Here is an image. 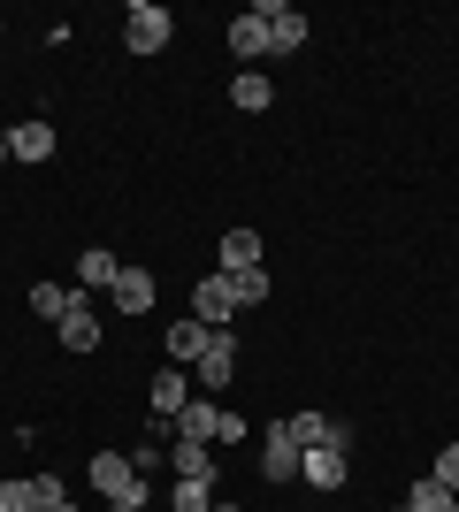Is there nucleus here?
<instances>
[{
    "instance_id": "f257e3e1",
    "label": "nucleus",
    "mask_w": 459,
    "mask_h": 512,
    "mask_svg": "<svg viewBox=\"0 0 459 512\" xmlns=\"http://www.w3.org/2000/svg\"><path fill=\"white\" fill-rule=\"evenodd\" d=\"M345 467H352V428L345 421L329 428V444L299 451V482H306V490H345Z\"/></svg>"
},
{
    "instance_id": "f03ea898",
    "label": "nucleus",
    "mask_w": 459,
    "mask_h": 512,
    "mask_svg": "<svg viewBox=\"0 0 459 512\" xmlns=\"http://www.w3.org/2000/svg\"><path fill=\"white\" fill-rule=\"evenodd\" d=\"M85 474H92V490L108 497L115 512H146V482L131 474V459H123V451H92Z\"/></svg>"
},
{
    "instance_id": "7ed1b4c3",
    "label": "nucleus",
    "mask_w": 459,
    "mask_h": 512,
    "mask_svg": "<svg viewBox=\"0 0 459 512\" xmlns=\"http://www.w3.org/2000/svg\"><path fill=\"white\" fill-rule=\"evenodd\" d=\"M169 8H153V0H131V16H123V46H131V54H161V46H169Z\"/></svg>"
},
{
    "instance_id": "20e7f679",
    "label": "nucleus",
    "mask_w": 459,
    "mask_h": 512,
    "mask_svg": "<svg viewBox=\"0 0 459 512\" xmlns=\"http://www.w3.org/2000/svg\"><path fill=\"white\" fill-rule=\"evenodd\" d=\"M253 16L268 23V54H291V46H306V16H299V8H284V0H253Z\"/></svg>"
},
{
    "instance_id": "39448f33",
    "label": "nucleus",
    "mask_w": 459,
    "mask_h": 512,
    "mask_svg": "<svg viewBox=\"0 0 459 512\" xmlns=\"http://www.w3.org/2000/svg\"><path fill=\"white\" fill-rule=\"evenodd\" d=\"M199 375H192V390H222L230 383V367H238V337H230V329H215V337H207V352H199Z\"/></svg>"
},
{
    "instance_id": "423d86ee",
    "label": "nucleus",
    "mask_w": 459,
    "mask_h": 512,
    "mask_svg": "<svg viewBox=\"0 0 459 512\" xmlns=\"http://www.w3.org/2000/svg\"><path fill=\"white\" fill-rule=\"evenodd\" d=\"M230 314H238V299H230V276H199V283H192V321L222 329Z\"/></svg>"
},
{
    "instance_id": "0eeeda50",
    "label": "nucleus",
    "mask_w": 459,
    "mask_h": 512,
    "mask_svg": "<svg viewBox=\"0 0 459 512\" xmlns=\"http://www.w3.org/2000/svg\"><path fill=\"white\" fill-rule=\"evenodd\" d=\"M77 306H85V291H77V283H31V314L54 321V329H62Z\"/></svg>"
},
{
    "instance_id": "6e6552de",
    "label": "nucleus",
    "mask_w": 459,
    "mask_h": 512,
    "mask_svg": "<svg viewBox=\"0 0 459 512\" xmlns=\"http://www.w3.org/2000/svg\"><path fill=\"white\" fill-rule=\"evenodd\" d=\"M215 428H222V406L192 390V406L176 413V444H215Z\"/></svg>"
},
{
    "instance_id": "1a4fd4ad",
    "label": "nucleus",
    "mask_w": 459,
    "mask_h": 512,
    "mask_svg": "<svg viewBox=\"0 0 459 512\" xmlns=\"http://www.w3.org/2000/svg\"><path fill=\"white\" fill-rule=\"evenodd\" d=\"M184 406H192V375H184V367H161V375H153V421H176Z\"/></svg>"
},
{
    "instance_id": "9d476101",
    "label": "nucleus",
    "mask_w": 459,
    "mask_h": 512,
    "mask_svg": "<svg viewBox=\"0 0 459 512\" xmlns=\"http://www.w3.org/2000/svg\"><path fill=\"white\" fill-rule=\"evenodd\" d=\"M115 276H123V260H115L108 245H85V253H77V291H115Z\"/></svg>"
},
{
    "instance_id": "9b49d317",
    "label": "nucleus",
    "mask_w": 459,
    "mask_h": 512,
    "mask_svg": "<svg viewBox=\"0 0 459 512\" xmlns=\"http://www.w3.org/2000/svg\"><path fill=\"white\" fill-rule=\"evenodd\" d=\"M8 153H16V161H54V123H46V115L16 123L8 130Z\"/></svg>"
},
{
    "instance_id": "f8f14e48",
    "label": "nucleus",
    "mask_w": 459,
    "mask_h": 512,
    "mask_svg": "<svg viewBox=\"0 0 459 512\" xmlns=\"http://www.w3.org/2000/svg\"><path fill=\"white\" fill-rule=\"evenodd\" d=\"M261 474H268V482H291V474H299V444H291V421H276V428H268Z\"/></svg>"
},
{
    "instance_id": "ddd939ff",
    "label": "nucleus",
    "mask_w": 459,
    "mask_h": 512,
    "mask_svg": "<svg viewBox=\"0 0 459 512\" xmlns=\"http://www.w3.org/2000/svg\"><path fill=\"white\" fill-rule=\"evenodd\" d=\"M230 54H238L245 69H253V62L268 54V23L253 16V8H245V16H230Z\"/></svg>"
},
{
    "instance_id": "4468645a",
    "label": "nucleus",
    "mask_w": 459,
    "mask_h": 512,
    "mask_svg": "<svg viewBox=\"0 0 459 512\" xmlns=\"http://www.w3.org/2000/svg\"><path fill=\"white\" fill-rule=\"evenodd\" d=\"M108 299H115V314H153V276L146 268H123Z\"/></svg>"
},
{
    "instance_id": "2eb2a0df",
    "label": "nucleus",
    "mask_w": 459,
    "mask_h": 512,
    "mask_svg": "<svg viewBox=\"0 0 459 512\" xmlns=\"http://www.w3.org/2000/svg\"><path fill=\"white\" fill-rule=\"evenodd\" d=\"M207 337H215V329H207V321H169V367H184V360H199V352H207Z\"/></svg>"
},
{
    "instance_id": "dca6fc26",
    "label": "nucleus",
    "mask_w": 459,
    "mask_h": 512,
    "mask_svg": "<svg viewBox=\"0 0 459 512\" xmlns=\"http://www.w3.org/2000/svg\"><path fill=\"white\" fill-rule=\"evenodd\" d=\"M222 276H238V268H261V237L253 230H222Z\"/></svg>"
},
{
    "instance_id": "f3484780",
    "label": "nucleus",
    "mask_w": 459,
    "mask_h": 512,
    "mask_svg": "<svg viewBox=\"0 0 459 512\" xmlns=\"http://www.w3.org/2000/svg\"><path fill=\"white\" fill-rule=\"evenodd\" d=\"M169 467H176V482H215V444H176Z\"/></svg>"
},
{
    "instance_id": "a211bd4d",
    "label": "nucleus",
    "mask_w": 459,
    "mask_h": 512,
    "mask_svg": "<svg viewBox=\"0 0 459 512\" xmlns=\"http://www.w3.org/2000/svg\"><path fill=\"white\" fill-rule=\"evenodd\" d=\"M268 100H276V85H268L261 69H238V77H230V107H245V115H261Z\"/></svg>"
},
{
    "instance_id": "6ab92c4d",
    "label": "nucleus",
    "mask_w": 459,
    "mask_h": 512,
    "mask_svg": "<svg viewBox=\"0 0 459 512\" xmlns=\"http://www.w3.org/2000/svg\"><path fill=\"white\" fill-rule=\"evenodd\" d=\"M54 337H62L69 352H100V314H92V306H77V314H69Z\"/></svg>"
},
{
    "instance_id": "aec40b11",
    "label": "nucleus",
    "mask_w": 459,
    "mask_h": 512,
    "mask_svg": "<svg viewBox=\"0 0 459 512\" xmlns=\"http://www.w3.org/2000/svg\"><path fill=\"white\" fill-rule=\"evenodd\" d=\"M169 512H215V482H176Z\"/></svg>"
},
{
    "instance_id": "412c9836",
    "label": "nucleus",
    "mask_w": 459,
    "mask_h": 512,
    "mask_svg": "<svg viewBox=\"0 0 459 512\" xmlns=\"http://www.w3.org/2000/svg\"><path fill=\"white\" fill-rule=\"evenodd\" d=\"M406 512H452V490H444L437 474H421V482H414V497H406Z\"/></svg>"
},
{
    "instance_id": "4be33fe9",
    "label": "nucleus",
    "mask_w": 459,
    "mask_h": 512,
    "mask_svg": "<svg viewBox=\"0 0 459 512\" xmlns=\"http://www.w3.org/2000/svg\"><path fill=\"white\" fill-rule=\"evenodd\" d=\"M329 428H337V421H329V413H291V444H329Z\"/></svg>"
},
{
    "instance_id": "5701e85b",
    "label": "nucleus",
    "mask_w": 459,
    "mask_h": 512,
    "mask_svg": "<svg viewBox=\"0 0 459 512\" xmlns=\"http://www.w3.org/2000/svg\"><path fill=\"white\" fill-rule=\"evenodd\" d=\"M230 299H238V306H261L268 299V268H238V276H230Z\"/></svg>"
},
{
    "instance_id": "b1692460",
    "label": "nucleus",
    "mask_w": 459,
    "mask_h": 512,
    "mask_svg": "<svg viewBox=\"0 0 459 512\" xmlns=\"http://www.w3.org/2000/svg\"><path fill=\"white\" fill-rule=\"evenodd\" d=\"M31 497H39L46 512H69V490H62V482H54V474H39V482H31Z\"/></svg>"
},
{
    "instance_id": "393cba45",
    "label": "nucleus",
    "mask_w": 459,
    "mask_h": 512,
    "mask_svg": "<svg viewBox=\"0 0 459 512\" xmlns=\"http://www.w3.org/2000/svg\"><path fill=\"white\" fill-rule=\"evenodd\" d=\"M429 474H437L444 490H452V497H459V444H444V451H437V467H429Z\"/></svg>"
},
{
    "instance_id": "a878e982",
    "label": "nucleus",
    "mask_w": 459,
    "mask_h": 512,
    "mask_svg": "<svg viewBox=\"0 0 459 512\" xmlns=\"http://www.w3.org/2000/svg\"><path fill=\"white\" fill-rule=\"evenodd\" d=\"M39 497H31V482H0V512H31Z\"/></svg>"
},
{
    "instance_id": "bb28decb",
    "label": "nucleus",
    "mask_w": 459,
    "mask_h": 512,
    "mask_svg": "<svg viewBox=\"0 0 459 512\" xmlns=\"http://www.w3.org/2000/svg\"><path fill=\"white\" fill-rule=\"evenodd\" d=\"M8 161H16V153H8V130H0V169H8Z\"/></svg>"
},
{
    "instance_id": "cd10ccee",
    "label": "nucleus",
    "mask_w": 459,
    "mask_h": 512,
    "mask_svg": "<svg viewBox=\"0 0 459 512\" xmlns=\"http://www.w3.org/2000/svg\"><path fill=\"white\" fill-rule=\"evenodd\" d=\"M215 512H238V505H222V497H215Z\"/></svg>"
},
{
    "instance_id": "c85d7f7f",
    "label": "nucleus",
    "mask_w": 459,
    "mask_h": 512,
    "mask_svg": "<svg viewBox=\"0 0 459 512\" xmlns=\"http://www.w3.org/2000/svg\"><path fill=\"white\" fill-rule=\"evenodd\" d=\"M452 512H459V497H452Z\"/></svg>"
},
{
    "instance_id": "c756f323",
    "label": "nucleus",
    "mask_w": 459,
    "mask_h": 512,
    "mask_svg": "<svg viewBox=\"0 0 459 512\" xmlns=\"http://www.w3.org/2000/svg\"><path fill=\"white\" fill-rule=\"evenodd\" d=\"M31 512H46V505H31Z\"/></svg>"
},
{
    "instance_id": "7c9ffc66",
    "label": "nucleus",
    "mask_w": 459,
    "mask_h": 512,
    "mask_svg": "<svg viewBox=\"0 0 459 512\" xmlns=\"http://www.w3.org/2000/svg\"><path fill=\"white\" fill-rule=\"evenodd\" d=\"M398 512H406V505H398Z\"/></svg>"
}]
</instances>
